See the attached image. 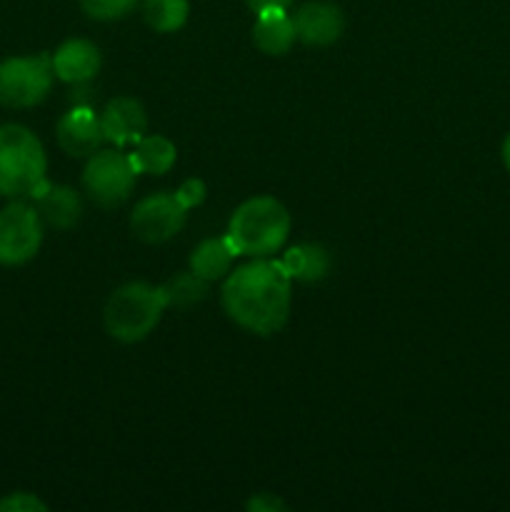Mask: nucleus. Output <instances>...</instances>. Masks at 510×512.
<instances>
[{
  "instance_id": "obj_15",
  "label": "nucleus",
  "mask_w": 510,
  "mask_h": 512,
  "mask_svg": "<svg viewBox=\"0 0 510 512\" xmlns=\"http://www.w3.org/2000/svg\"><path fill=\"white\" fill-rule=\"evenodd\" d=\"M280 265L293 283H318L330 273V253L318 243H298L285 250Z\"/></svg>"
},
{
  "instance_id": "obj_7",
  "label": "nucleus",
  "mask_w": 510,
  "mask_h": 512,
  "mask_svg": "<svg viewBox=\"0 0 510 512\" xmlns=\"http://www.w3.org/2000/svg\"><path fill=\"white\" fill-rule=\"evenodd\" d=\"M43 230L45 223L33 205L20 200L5 205L0 210V265L15 268L33 260L43 245Z\"/></svg>"
},
{
  "instance_id": "obj_17",
  "label": "nucleus",
  "mask_w": 510,
  "mask_h": 512,
  "mask_svg": "<svg viewBox=\"0 0 510 512\" xmlns=\"http://www.w3.org/2000/svg\"><path fill=\"white\" fill-rule=\"evenodd\" d=\"M128 158L138 175H165L178 160V150L173 140L165 135H143L133 145V153H128Z\"/></svg>"
},
{
  "instance_id": "obj_11",
  "label": "nucleus",
  "mask_w": 510,
  "mask_h": 512,
  "mask_svg": "<svg viewBox=\"0 0 510 512\" xmlns=\"http://www.w3.org/2000/svg\"><path fill=\"white\" fill-rule=\"evenodd\" d=\"M100 125H103V135L108 143H113L115 148H125V145H135L145 135L148 113L140 100L120 95L105 105V110L100 113Z\"/></svg>"
},
{
  "instance_id": "obj_24",
  "label": "nucleus",
  "mask_w": 510,
  "mask_h": 512,
  "mask_svg": "<svg viewBox=\"0 0 510 512\" xmlns=\"http://www.w3.org/2000/svg\"><path fill=\"white\" fill-rule=\"evenodd\" d=\"M245 3H248V8L253 10V13H260V10H268V8L288 10V5L293 3V0H245Z\"/></svg>"
},
{
  "instance_id": "obj_21",
  "label": "nucleus",
  "mask_w": 510,
  "mask_h": 512,
  "mask_svg": "<svg viewBox=\"0 0 510 512\" xmlns=\"http://www.w3.org/2000/svg\"><path fill=\"white\" fill-rule=\"evenodd\" d=\"M173 195L178 198V203L183 205L185 210H193L198 208V205H203L208 188H205V183L200 178H188Z\"/></svg>"
},
{
  "instance_id": "obj_13",
  "label": "nucleus",
  "mask_w": 510,
  "mask_h": 512,
  "mask_svg": "<svg viewBox=\"0 0 510 512\" xmlns=\"http://www.w3.org/2000/svg\"><path fill=\"white\" fill-rule=\"evenodd\" d=\"M30 198H33V208L38 210L40 220L48 228L70 230L83 215V200L68 185H53L45 180Z\"/></svg>"
},
{
  "instance_id": "obj_19",
  "label": "nucleus",
  "mask_w": 510,
  "mask_h": 512,
  "mask_svg": "<svg viewBox=\"0 0 510 512\" xmlns=\"http://www.w3.org/2000/svg\"><path fill=\"white\" fill-rule=\"evenodd\" d=\"M140 8L155 33H175L188 23V0H140Z\"/></svg>"
},
{
  "instance_id": "obj_4",
  "label": "nucleus",
  "mask_w": 510,
  "mask_h": 512,
  "mask_svg": "<svg viewBox=\"0 0 510 512\" xmlns=\"http://www.w3.org/2000/svg\"><path fill=\"white\" fill-rule=\"evenodd\" d=\"M165 310L160 285L125 283L105 303V333L120 343H140L158 328Z\"/></svg>"
},
{
  "instance_id": "obj_18",
  "label": "nucleus",
  "mask_w": 510,
  "mask_h": 512,
  "mask_svg": "<svg viewBox=\"0 0 510 512\" xmlns=\"http://www.w3.org/2000/svg\"><path fill=\"white\" fill-rule=\"evenodd\" d=\"M208 280H203L200 275H195L193 270H183V273H175L173 278L165 280L160 285V293H163L165 308L175 310H188L193 305L203 303L208 298Z\"/></svg>"
},
{
  "instance_id": "obj_12",
  "label": "nucleus",
  "mask_w": 510,
  "mask_h": 512,
  "mask_svg": "<svg viewBox=\"0 0 510 512\" xmlns=\"http://www.w3.org/2000/svg\"><path fill=\"white\" fill-rule=\"evenodd\" d=\"M55 78L68 85H85L93 80L100 70V50L98 45L85 38H70L50 55Z\"/></svg>"
},
{
  "instance_id": "obj_9",
  "label": "nucleus",
  "mask_w": 510,
  "mask_h": 512,
  "mask_svg": "<svg viewBox=\"0 0 510 512\" xmlns=\"http://www.w3.org/2000/svg\"><path fill=\"white\" fill-rule=\"evenodd\" d=\"M55 138H58L60 148L73 158H90L105 143L100 115H95V110L85 108V105H75L58 120Z\"/></svg>"
},
{
  "instance_id": "obj_25",
  "label": "nucleus",
  "mask_w": 510,
  "mask_h": 512,
  "mask_svg": "<svg viewBox=\"0 0 510 512\" xmlns=\"http://www.w3.org/2000/svg\"><path fill=\"white\" fill-rule=\"evenodd\" d=\"M503 163H505V168H508V173H510V135L505 138V143H503Z\"/></svg>"
},
{
  "instance_id": "obj_16",
  "label": "nucleus",
  "mask_w": 510,
  "mask_h": 512,
  "mask_svg": "<svg viewBox=\"0 0 510 512\" xmlns=\"http://www.w3.org/2000/svg\"><path fill=\"white\" fill-rule=\"evenodd\" d=\"M235 258H238V253L223 235V238H208L195 245L188 263L195 275H200L208 283H215V280H223L233 270Z\"/></svg>"
},
{
  "instance_id": "obj_10",
  "label": "nucleus",
  "mask_w": 510,
  "mask_h": 512,
  "mask_svg": "<svg viewBox=\"0 0 510 512\" xmlns=\"http://www.w3.org/2000/svg\"><path fill=\"white\" fill-rule=\"evenodd\" d=\"M295 33L298 40L313 48H328L338 43L345 30L343 10L328 0H313V3L300 5L298 13L293 15Z\"/></svg>"
},
{
  "instance_id": "obj_8",
  "label": "nucleus",
  "mask_w": 510,
  "mask_h": 512,
  "mask_svg": "<svg viewBox=\"0 0 510 512\" xmlns=\"http://www.w3.org/2000/svg\"><path fill=\"white\" fill-rule=\"evenodd\" d=\"M188 210L170 193H153L140 200L130 213V233L140 243L160 245L183 230Z\"/></svg>"
},
{
  "instance_id": "obj_23",
  "label": "nucleus",
  "mask_w": 510,
  "mask_h": 512,
  "mask_svg": "<svg viewBox=\"0 0 510 512\" xmlns=\"http://www.w3.org/2000/svg\"><path fill=\"white\" fill-rule=\"evenodd\" d=\"M245 510L250 512H285V503L270 493H258L245 503Z\"/></svg>"
},
{
  "instance_id": "obj_14",
  "label": "nucleus",
  "mask_w": 510,
  "mask_h": 512,
  "mask_svg": "<svg viewBox=\"0 0 510 512\" xmlns=\"http://www.w3.org/2000/svg\"><path fill=\"white\" fill-rule=\"evenodd\" d=\"M298 40L293 15L285 8H268L255 13L253 43L265 55H285Z\"/></svg>"
},
{
  "instance_id": "obj_2",
  "label": "nucleus",
  "mask_w": 510,
  "mask_h": 512,
  "mask_svg": "<svg viewBox=\"0 0 510 512\" xmlns=\"http://www.w3.org/2000/svg\"><path fill=\"white\" fill-rule=\"evenodd\" d=\"M290 235V213L280 200L258 195L233 210L225 238L238 255L270 258L285 245Z\"/></svg>"
},
{
  "instance_id": "obj_20",
  "label": "nucleus",
  "mask_w": 510,
  "mask_h": 512,
  "mask_svg": "<svg viewBox=\"0 0 510 512\" xmlns=\"http://www.w3.org/2000/svg\"><path fill=\"white\" fill-rule=\"evenodd\" d=\"M135 5H140V0H80V8L88 18L103 20V23L125 18L130 10H135Z\"/></svg>"
},
{
  "instance_id": "obj_6",
  "label": "nucleus",
  "mask_w": 510,
  "mask_h": 512,
  "mask_svg": "<svg viewBox=\"0 0 510 512\" xmlns=\"http://www.w3.org/2000/svg\"><path fill=\"white\" fill-rule=\"evenodd\" d=\"M133 163L128 153L118 150H98L88 158V165L83 170V188L88 198L100 208H118L130 198L135 188Z\"/></svg>"
},
{
  "instance_id": "obj_1",
  "label": "nucleus",
  "mask_w": 510,
  "mask_h": 512,
  "mask_svg": "<svg viewBox=\"0 0 510 512\" xmlns=\"http://www.w3.org/2000/svg\"><path fill=\"white\" fill-rule=\"evenodd\" d=\"M220 303L238 328L270 338L280 333L290 318L293 280L280 260L253 258V263L225 275Z\"/></svg>"
},
{
  "instance_id": "obj_22",
  "label": "nucleus",
  "mask_w": 510,
  "mask_h": 512,
  "mask_svg": "<svg viewBox=\"0 0 510 512\" xmlns=\"http://www.w3.org/2000/svg\"><path fill=\"white\" fill-rule=\"evenodd\" d=\"M48 505L33 493H13L0 500V512H45Z\"/></svg>"
},
{
  "instance_id": "obj_3",
  "label": "nucleus",
  "mask_w": 510,
  "mask_h": 512,
  "mask_svg": "<svg viewBox=\"0 0 510 512\" xmlns=\"http://www.w3.org/2000/svg\"><path fill=\"white\" fill-rule=\"evenodd\" d=\"M43 143L33 130L18 123L0 125V195L3 198H30L45 183Z\"/></svg>"
},
{
  "instance_id": "obj_5",
  "label": "nucleus",
  "mask_w": 510,
  "mask_h": 512,
  "mask_svg": "<svg viewBox=\"0 0 510 512\" xmlns=\"http://www.w3.org/2000/svg\"><path fill=\"white\" fill-rule=\"evenodd\" d=\"M50 55H15L0 60V105L23 110L43 103L53 88Z\"/></svg>"
}]
</instances>
